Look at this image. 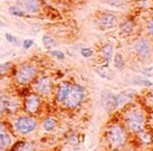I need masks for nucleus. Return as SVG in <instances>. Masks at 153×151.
Segmentation results:
<instances>
[{"label":"nucleus","mask_w":153,"mask_h":151,"mask_svg":"<svg viewBox=\"0 0 153 151\" xmlns=\"http://www.w3.org/2000/svg\"><path fill=\"white\" fill-rule=\"evenodd\" d=\"M133 48L136 54L142 58H147L151 55V46L145 38H139L133 43Z\"/></svg>","instance_id":"423d86ee"},{"label":"nucleus","mask_w":153,"mask_h":151,"mask_svg":"<svg viewBox=\"0 0 153 151\" xmlns=\"http://www.w3.org/2000/svg\"><path fill=\"white\" fill-rule=\"evenodd\" d=\"M142 74H144V75L147 76H152L153 75V68H144L142 71Z\"/></svg>","instance_id":"7c9ffc66"},{"label":"nucleus","mask_w":153,"mask_h":151,"mask_svg":"<svg viewBox=\"0 0 153 151\" xmlns=\"http://www.w3.org/2000/svg\"><path fill=\"white\" fill-rule=\"evenodd\" d=\"M11 66H13V64L11 63H4L0 65V74H5V73H7L9 69L11 68Z\"/></svg>","instance_id":"b1692460"},{"label":"nucleus","mask_w":153,"mask_h":151,"mask_svg":"<svg viewBox=\"0 0 153 151\" xmlns=\"http://www.w3.org/2000/svg\"><path fill=\"white\" fill-rule=\"evenodd\" d=\"M147 32H149V34L153 36V19H151V20L147 23Z\"/></svg>","instance_id":"c756f323"},{"label":"nucleus","mask_w":153,"mask_h":151,"mask_svg":"<svg viewBox=\"0 0 153 151\" xmlns=\"http://www.w3.org/2000/svg\"><path fill=\"white\" fill-rule=\"evenodd\" d=\"M39 107H40V97L38 95H29L27 96L25 100V103H24V107L25 110L30 114L36 113L39 110Z\"/></svg>","instance_id":"6e6552de"},{"label":"nucleus","mask_w":153,"mask_h":151,"mask_svg":"<svg viewBox=\"0 0 153 151\" xmlns=\"http://www.w3.org/2000/svg\"><path fill=\"white\" fill-rule=\"evenodd\" d=\"M96 72H97V74L101 76V77L105 78V80L112 81V80L114 78V73H113L112 69L109 68V66H106V65H104V66H98V67L96 68Z\"/></svg>","instance_id":"f8f14e48"},{"label":"nucleus","mask_w":153,"mask_h":151,"mask_svg":"<svg viewBox=\"0 0 153 151\" xmlns=\"http://www.w3.org/2000/svg\"><path fill=\"white\" fill-rule=\"evenodd\" d=\"M56 126V121L55 119H53V118H48V119L45 120L44 122V129L46 131H51Z\"/></svg>","instance_id":"412c9836"},{"label":"nucleus","mask_w":153,"mask_h":151,"mask_svg":"<svg viewBox=\"0 0 153 151\" xmlns=\"http://www.w3.org/2000/svg\"><path fill=\"white\" fill-rule=\"evenodd\" d=\"M102 55L106 59V62H109L113 56V46L109 44L104 45L102 47Z\"/></svg>","instance_id":"dca6fc26"},{"label":"nucleus","mask_w":153,"mask_h":151,"mask_svg":"<svg viewBox=\"0 0 153 151\" xmlns=\"http://www.w3.org/2000/svg\"><path fill=\"white\" fill-rule=\"evenodd\" d=\"M152 101H153V95H152Z\"/></svg>","instance_id":"2f4dec72"},{"label":"nucleus","mask_w":153,"mask_h":151,"mask_svg":"<svg viewBox=\"0 0 153 151\" xmlns=\"http://www.w3.org/2000/svg\"><path fill=\"white\" fill-rule=\"evenodd\" d=\"M37 128V121L30 116H19L15 121L16 131L22 135L32 132Z\"/></svg>","instance_id":"39448f33"},{"label":"nucleus","mask_w":153,"mask_h":151,"mask_svg":"<svg viewBox=\"0 0 153 151\" xmlns=\"http://www.w3.org/2000/svg\"><path fill=\"white\" fill-rule=\"evenodd\" d=\"M0 96H1V93H0Z\"/></svg>","instance_id":"473e14b6"},{"label":"nucleus","mask_w":153,"mask_h":151,"mask_svg":"<svg viewBox=\"0 0 153 151\" xmlns=\"http://www.w3.org/2000/svg\"><path fill=\"white\" fill-rule=\"evenodd\" d=\"M84 100V88L77 84H72L69 85L68 92L66 95L64 103L65 105L69 109H75Z\"/></svg>","instance_id":"7ed1b4c3"},{"label":"nucleus","mask_w":153,"mask_h":151,"mask_svg":"<svg viewBox=\"0 0 153 151\" xmlns=\"http://www.w3.org/2000/svg\"><path fill=\"white\" fill-rule=\"evenodd\" d=\"M13 151H34V148L28 142H18V145H15Z\"/></svg>","instance_id":"a211bd4d"},{"label":"nucleus","mask_w":153,"mask_h":151,"mask_svg":"<svg viewBox=\"0 0 153 151\" xmlns=\"http://www.w3.org/2000/svg\"><path fill=\"white\" fill-rule=\"evenodd\" d=\"M132 99L131 95H128V93H121L119 95H115V107H121L124 104H126L128 102H130Z\"/></svg>","instance_id":"4468645a"},{"label":"nucleus","mask_w":153,"mask_h":151,"mask_svg":"<svg viewBox=\"0 0 153 151\" xmlns=\"http://www.w3.org/2000/svg\"><path fill=\"white\" fill-rule=\"evenodd\" d=\"M22 6L26 11L29 13H37L39 11L38 0H24Z\"/></svg>","instance_id":"9b49d317"},{"label":"nucleus","mask_w":153,"mask_h":151,"mask_svg":"<svg viewBox=\"0 0 153 151\" xmlns=\"http://www.w3.org/2000/svg\"><path fill=\"white\" fill-rule=\"evenodd\" d=\"M69 88V84L67 83H62L57 90V101L58 102H64L66 99V95Z\"/></svg>","instance_id":"2eb2a0df"},{"label":"nucleus","mask_w":153,"mask_h":151,"mask_svg":"<svg viewBox=\"0 0 153 151\" xmlns=\"http://www.w3.org/2000/svg\"><path fill=\"white\" fill-rule=\"evenodd\" d=\"M103 2H106V4H109L111 6H121L122 4H123V0H102Z\"/></svg>","instance_id":"a878e982"},{"label":"nucleus","mask_w":153,"mask_h":151,"mask_svg":"<svg viewBox=\"0 0 153 151\" xmlns=\"http://www.w3.org/2000/svg\"><path fill=\"white\" fill-rule=\"evenodd\" d=\"M125 124L133 132H140L145 124V116L139 110H131L125 115Z\"/></svg>","instance_id":"f257e3e1"},{"label":"nucleus","mask_w":153,"mask_h":151,"mask_svg":"<svg viewBox=\"0 0 153 151\" xmlns=\"http://www.w3.org/2000/svg\"><path fill=\"white\" fill-rule=\"evenodd\" d=\"M134 80H136V81H133L135 84H139V85H144V86H152V83H151V81H149L147 78L141 77V76H134Z\"/></svg>","instance_id":"4be33fe9"},{"label":"nucleus","mask_w":153,"mask_h":151,"mask_svg":"<svg viewBox=\"0 0 153 151\" xmlns=\"http://www.w3.org/2000/svg\"><path fill=\"white\" fill-rule=\"evenodd\" d=\"M35 88L38 93L41 94H49L53 90V83L48 77H41L35 84Z\"/></svg>","instance_id":"1a4fd4ad"},{"label":"nucleus","mask_w":153,"mask_h":151,"mask_svg":"<svg viewBox=\"0 0 153 151\" xmlns=\"http://www.w3.org/2000/svg\"><path fill=\"white\" fill-rule=\"evenodd\" d=\"M37 69L32 64H24L16 72V81L19 84H28L35 78Z\"/></svg>","instance_id":"20e7f679"},{"label":"nucleus","mask_w":153,"mask_h":151,"mask_svg":"<svg viewBox=\"0 0 153 151\" xmlns=\"http://www.w3.org/2000/svg\"><path fill=\"white\" fill-rule=\"evenodd\" d=\"M9 13L13 15V16H17V17H25L26 16V13L18 7H10L9 8Z\"/></svg>","instance_id":"5701e85b"},{"label":"nucleus","mask_w":153,"mask_h":151,"mask_svg":"<svg viewBox=\"0 0 153 151\" xmlns=\"http://www.w3.org/2000/svg\"><path fill=\"white\" fill-rule=\"evenodd\" d=\"M32 45H34V40H32V39H25L24 43H22V47H24L25 49H28V48L32 47Z\"/></svg>","instance_id":"c85d7f7f"},{"label":"nucleus","mask_w":153,"mask_h":151,"mask_svg":"<svg viewBox=\"0 0 153 151\" xmlns=\"http://www.w3.org/2000/svg\"><path fill=\"white\" fill-rule=\"evenodd\" d=\"M11 143V138L9 135V133L7 132L4 128L0 126V148L5 149L7 147H9Z\"/></svg>","instance_id":"ddd939ff"},{"label":"nucleus","mask_w":153,"mask_h":151,"mask_svg":"<svg viewBox=\"0 0 153 151\" xmlns=\"http://www.w3.org/2000/svg\"><path fill=\"white\" fill-rule=\"evenodd\" d=\"M51 56L56 57V58H58L59 61H63L65 58L64 53H62V52H59V50H51Z\"/></svg>","instance_id":"393cba45"},{"label":"nucleus","mask_w":153,"mask_h":151,"mask_svg":"<svg viewBox=\"0 0 153 151\" xmlns=\"http://www.w3.org/2000/svg\"><path fill=\"white\" fill-rule=\"evenodd\" d=\"M106 139L113 148H120L125 143V140H126L125 131L119 124H113L106 131Z\"/></svg>","instance_id":"f03ea898"},{"label":"nucleus","mask_w":153,"mask_h":151,"mask_svg":"<svg viewBox=\"0 0 153 151\" xmlns=\"http://www.w3.org/2000/svg\"><path fill=\"white\" fill-rule=\"evenodd\" d=\"M114 66L115 68L117 69H123L124 68V59H123V57H122L121 54H115L114 56Z\"/></svg>","instance_id":"6ab92c4d"},{"label":"nucleus","mask_w":153,"mask_h":151,"mask_svg":"<svg viewBox=\"0 0 153 151\" xmlns=\"http://www.w3.org/2000/svg\"><path fill=\"white\" fill-rule=\"evenodd\" d=\"M81 54L83 55L84 57H92L93 56V49L92 48H83L81 50Z\"/></svg>","instance_id":"cd10ccee"},{"label":"nucleus","mask_w":153,"mask_h":151,"mask_svg":"<svg viewBox=\"0 0 153 151\" xmlns=\"http://www.w3.org/2000/svg\"><path fill=\"white\" fill-rule=\"evenodd\" d=\"M134 29V24L132 21H125L124 24L121 25V32L124 34H130L132 32Z\"/></svg>","instance_id":"aec40b11"},{"label":"nucleus","mask_w":153,"mask_h":151,"mask_svg":"<svg viewBox=\"0 0 153 151\" xmlns=\"http://www.w3.org/2000/svg\"><path fill=\"white\" fill-rule=\"evenodd\" d=\"M102 103H103V107H105V110L109 112L111 110L113 109H116L115 107V95L106 90V91H103L102 93Z\"/></svg>","instance_id":"9d476101"},{"label":"nucleus","mask_w":153,"mask_h":151,"mask_svg":"<svg viewBox=\"0 0 153 151\" xmlns=\"http://www.w3.org/2000/svg\"><path fill=\"white\" fill-rule=\"evenodd\" d=\"M98 24L102 28H113L117 25V17L112 13H102L98 16Z\"/></svg>","instance_id":"0eeeda50"},{"label":"nucleus","mask_w":153,"mask_h":151,"mask_svg":"<svg viewBox=\"0 0 153 151\" xmlns=\"http://www.w3.org/2000/svg\"><path fill=\"white\" fill-rule=\"evenodd\" d=\"M6 39L8 43H10V44H18V39L13 36L11 34H9V32H7L6 34Z\"/></svg>","instance_id":"bb28decb"},{"label":"nucleus","mask_w":153,"mask_h":151,"mask_svg":"<svg viewBox=\"0 0 153 151\" xmlns=\"http://www.w3.org/2000/svg\"><path fill=\"white\" fill-rule=\"evenodd\" d=\"M43 43H44L45 47L48 48V49H51L53 47H56V46H57L56 40L51 37V36H49V35H45L44 37H43Z\"/></svg>","instance_id":"f3484780"}]
</instances>
